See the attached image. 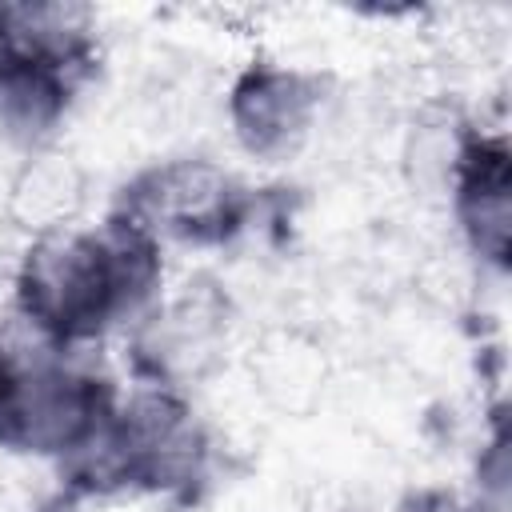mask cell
Masks as SVG:
<instances>
[{
	"instance_id": "7a4b0ae2",
	"label": "cell",
	"mask_w": 512,
	"mask_h": 512,
	"mask_svg": "<svg viewBox=\"0 0 512 512\" xmlns=\"http://www.w3.org/2000/svg\"><path fill=\"white\" fill-rule=\"evenodd\" d=\"M100 388L52 364H32L0 344V440L20 448H72L92 436Z\"/></svg>"
},
{
	"instance_id": "8992f818",
	"label": "cell",
	"mask_w": 512,
	"mask_h": 512,
	"mask_svg": "<svg viewBox=\"0 0 512 512\" xmlns=\"http://www.w3.org/2000/svg\"><path fill=\"white\" fill-rule=\"evenodd\" d=\"M64 104V76L56 64L0 48V120L12 128H44Z\"/></svg>"
},
{
	"instance_id": "277c9868",
	"label": "cell",
	"mask_w": 512,
	"mask_h": 512,
	"mask_svg": "<svg viewBox=\"0 0 512 512\" xmlns=\"http://www.w3.org/2000/svg\"><path fill=\"white\" fill-rule=\"evenodd\" d=\"M460 212L476 248L492 260L508 256V152L496 140H480L460 164Z\"/></svg>"
},
{
	"instance_id": "5b68a950",
	"label": "cell",
	"mask_w": 512,
	"mask_h": 512,
	"mask_svg": "<svg viewBox=\"0 0 512 512\" xmlns=\"http://www.w3.org/2000/svg\"><path fill=\"white\" fill-rule=\"evenodd\" d=\"M152 208L180 236H220L224 228L216 220H232L228 180L212 168H168L156 176Z\"/></svg>"
},
{
	"instance_id": "3957f363",
	"label": "cell",
	"mask_w": 512,
	"mask_h": 512,
	"mask_svg": "<svg viewBox=\"0 0 512 512\" xmlns=\"http://www.w3.org/2000/svg\"><path fill=\"white\" fill-rule=\"evenodd\" d=\"M236 128L252 152H276L304 132L312 112V88L292 72H248L236 88Z\"/></svg>"
},
{
	"instance_id": "6da1fadb",
	"label": "cell",
	"mask_w": 512,
	"mask_h": 512,
	"mask_svg": "<svg viewBox=\"0 0 512 512\" xmlns=\"http://www.w3.org/2000/svg\"><path fill=\"white\" fill-rule=\"evenodd\" d=\"M152 280V244L136 228L116 232H76L44 244L24 272L28 316L60 336H92Z\"/></svg>"
}]
</instances>
